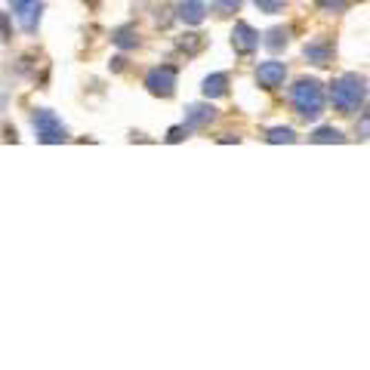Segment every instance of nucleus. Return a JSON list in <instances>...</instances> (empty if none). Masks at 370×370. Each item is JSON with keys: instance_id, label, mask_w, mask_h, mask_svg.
<instances>
[{"instance_id": "nucleus-18", "label": "nucleus", "mask_w": 370, "mask_h": 370, "mask_svg": "<svg viewBox=\"0 0 370 370\" xmlns=\"http://www.w3.org/2000/svg\"><path fill=\"white\" fill-rule=\"evenodd\" d=\"M321 6H327V10H340L342 3H346V0H318Z\"/></svg>"}, {"instance_id": "nucleus-4", "label": "nucleus", "mask_w": 370, "mask_h": 370, "mask_svg": "<svg viewBox=\"0 0 370 370\" xmlns=\"http://www.w3.org/2000/svg\"><path fill=\"white\" fill-rule=\"evenodd\" d=\"M145 87H148L155 96H173L176 90V68H170V65H164V68H151L148 77H145Z\"/></svg>"}, {"instance_id": "nucleus-14", "label": "nucleus", "mask_w": 370, "mask_h": 370, "mask_svg": "<svg viewBox=\"0 0 370 370\" xmlns=\"http://www.w3.org/2000/svg\"><path fill=\"white\" fill-rule=\"evenodd\" d=\"M266 43H269V50H281V46L287 43V31H284V28H275L272 35H269Z\"/></svg>"}, {"instance_id": "nucleus-7", "label": "nucleus", "mask_w": 370, "mask_h": 370, "mask_svg": "<svg viewBox=\"0 0 370 370\" xmlns=\"http://www.w3.org/2000/svg\"><path fill=\"white\" fill-rule=\"evenodd\" d=\"M231 43H235L237 52H253L256 46H260V35H256L247 22H237L235 31H231Z\"/></svg>"}, {"instance_id": "nucleus-2", "label": "nucleus", "mask_w": 370, "mask_h": 370, "mask_svg": "<svg viewBox=\"0 0 370 370\" xmlns=\"http://www.w3.org/2000/svg\"><path fill=\"white\" fill-rule=\"evenodd\" d=\"M293 108L300 117H306V121H315V117L324 115V87L318 81H300L293 87Z\"/></svg>"}, {"instance_id": "nucleus-17", "label": "nucleus", "mask_w": 370, "mask_h": 370, "mask_svg": "<svg viewBox=\"0 0 370 370\" xmlns=\"http://www.w3.org/2000/svg\"><path fill=\"white\" fill-rule=\"evenodd\" d=\"M117 43H121V46H133V43H136L133 37H130V28H124L121 35H117Z\"/></svg>"}, {"instance_id": "nucleus-10", "label": "nucleus", "mask_w": 370, "mask_h": 370, "mask_svg": "<svg viewBox=\"0 0 370 370\" xmlns=\"http://www.w3.org/2000/svg\"><path fill=\"white\" fill-rule=\"evenodd\" d=\"M216 117V111L210 108V105H191L188 108V127L185 130H197V127H204V124H210Z\"/></svg>"}, {"instance_id": "nucleus-20", "label": "nucleus", "mask_w": 370, "mask_h": 370, "mask_svg": "<svg viewBox=\"0 0 370 370\" xmlns=\"http://www.w3.org/2000/svg\"><path fill=\"white\" fill-rule=\"evenodd\" d=\"M87 3H96V0H87Z\"/></svg>"}, {"instance_id": "nucleus-1", "label": "nucleus", "mask_w": 370, "mask_h": 370, "mask_svg": "<svg viewBox=\"0 0 370 370\" xmlns=\"http://www.w3.org/2000/svg\"><path fill=\"white\" fill-rule=\"evenodd\" d=\"M330 96H333V105L342 111V115H355V111L364 105V96H367L364 77H358V75L336 77L333 87H330Z\"/></svg>"}, {"instance_id": "nucleus-13", "label": "nucleus", "mask_w": 370, "mask_h": 370, "mask_svg": "<svg viewBox=\"0 0 370 370\" xmlns=\"http://www.w3.org/2000/svg\"><path fill=\"white\" fill-rule=\"evenodd\" d=\"M293 130L290 127H275L272 133H269V142H293Z\"/></svg>"}, {"instance_id": "nucleus-6", "label": "nucleus", "mask_w": 370, "mask_h": 370, "mask_svg": "<svg viewBox=\"0 0 370 370\" xmlns=\"http://www.w3.org/2000/svg\"><path fill=\"white\" fill-rule=\"evenodd\" d=\"M284 77H287V65L284 62H262L260 68H256V81H260L262 90H278L284 84Z\"/></svg>"}, {"instance_id": "nucleus-3", "label": "nucleus", "mask_w": 370, "mask_h": 370, "mask_svg": "<svg viewBox=\"0 0 370 370\" xmlns=\"http://www.w3.org/2000/svg\"><path fill=\"white\" fill-rule=\"evenodd\" d=\"M35 130H37V139L41 142H65L68 139V130H65V124L59 121L52 111H46V108H41L35 115Z\"/></svg>"}, {"instance_id": "nucleus-9", "label": "nucleus", "mask_w": 370, "mask_h": 370, "mask_svg": "<svg viewBox=\"0 0 370 370\" xmlns=\"http://www.w3.org/2000/svg\"><path fill=\"white\" fill-rule=\"evenodd\" d=\"M330 56H333V46H330V41H318V43H309L306 46V59L312 65H327Z\"/></svg>"}, {"instance_id": "nucleus-11", "label": "nucleus", "mask_w": 370, "mask_h": 370, "mask_svg": "<svg viewBox=\"0 0 370 370\" xmlns=\"http://www.w3.org/2000/svg\"><path fill=\"white\" fill-rule=\"evenodd\" d=\"M228 92V75H210L204 81V96L207 99H220Z\"/></svg>"}, {"instance_id": "nucleus-19", "label": "nucleus", "mask_w": 370, "mask_h": 370, "mask_svg": "<svg viewBox=\"0 0 370 370\" xmlns=\"http://www.w3.org/2000/svg\"><path fill=\"white\" fill-rule=\"evenodd\" d=\"M182 133H185V130H182V127L170 130V142H179V139H182Z\"/></svg>"}, {"instance_id": "nucleus-5", "label": "nucleus", "mask_w": 370, "mask_h": 370, "mask_svg": "<svg viewBox=\"0 0 370 370\" xmlns=\"http://www.w3.org/2000/svg\"><path fill=\"white\" fill-rule=\"evenodd\" d=\"M10 3H12V12H16L19 25H22L25 31H35L37 22H41V10H43L41 0H10Z\"/></svg>"}, {"instance_id": "nucleus-16", "label": "nucleus", "mask_w": 370, "mask_h": 370, "mask_svg": "<svg viewBox=\"0 0 370 370\" xmlns=\"http://www.w3.org/2000/svg\"><path fill=\"white\" fill-rule=\"evenodd\" d=\"M237 6H241V0H216V10H220V16H228V12H235Z\"/></svg>"}, {"instance_id": "nucleus-15", "label": "nucleus", "mask_w": 370, "mask_h": 370, "mask_svg": "<svg viewBox=\"0 0 370 370\" xmlns=\"http://www.w3.org/2000/svg\"><path fill=\"white\" fill-rule=\"evenodd\" d=\"M256 6H260L262 12H272V16H275V12L284 10V0H256Z\"/></svg>"}, {"instance_id": "nucleus-12", "label": "nucleus", "mask_w": 370, "mask_h": 370, "mask_svg": "<svg viewBox=\"0 0 370 370\" xmlns=\"http://www.w3.org/2000/svg\"><path fill=\"white\" fill-rule=\"evenodd\" d=\"M312 139H315V142H342V133H340V130H333V127H321Z\"/></svg>"}, {"instance_id": "nucleus-8", "label": "nucleus", "mask_w": 370, "mask_h": 370, "mask_svg": "<svg viewBox=\"0 0 370 370\" xmlns=\"http://www.w3.org/2000/svg\"><path fill=\"white\" fill-rule=\"evenodd\" d=\"M176 12H179L182 22L188 25H201L204 16H207V3L204 0H182L179 6H176Z\"/></svg>"}]
</instances>
